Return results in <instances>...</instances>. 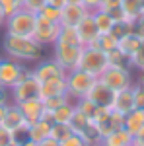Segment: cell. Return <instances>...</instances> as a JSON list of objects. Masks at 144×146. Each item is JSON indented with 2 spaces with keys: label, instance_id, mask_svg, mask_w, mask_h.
I'll list each match as a JSON object with an SVG mask.
<instances>
[{
  "label": "cell",
  "instance_id": "obj_1",
  "mask_svg": "<svg viewBox=\"0 0 144 146\" xmlns=\"http://www.w3.org/2000/svg\"><path fill=\"white\" fill-rule=\"evenodd\" d=\"M2 49L14 60H39L43 55V45H39L33 37H18L8 33L4 35Z\"/></svg>",
  "mask_w": 144,
  "mask_h": 146
},
{
  "label": "cell",
  "instance_id": "obj_2",
  "mask_svg": "<svg viewBox=\"0 0 144 146\" xmlns=\"http://www.w3.org/2000/svg\"><path fill=\"white\" fill-rule=\"evenodd\" d=\"M35 22H37V14L31 10L20 8L18 12H14L12 16L6 18L4 27L8 35H18V37H33L35 31Z\"/></svg>",
  "mask_w": 144,
  "mask_h": 146
},
{
  "label": "cell",
  "instance_id": "obj_3",
  "mask_svg": "<svg viewBox=\"0 0 144 146\" xmlns=\"http://www.w3.org/2000/svg\"><path fill=\"white\" fill-rule=\"evenodd\" d=\"M109 66L107 62V53H103L101 49H98L96 45H88L82 49V55H80V62H78V68L88 72L92 76L100 78L101 72Z\"/></svg>",
  "mask_w": 144,
  "mask_h": 146
},
{
  "label": "cell",
  "instance_id": "obj_4",
  "mask_svg": "<svg viewBox=\"0 0 144 146\" xmlns=\"http://www.w3.org/2000/svg\"><path fill=\"white\" fill-rule=\"evenodd\" d=\"M64 78H66V96L70 100H82V98H86V94L90 92V88L96 84V76H92L88 72H84V70H70L64 74Z\"/></svg>",
  "mask_w": 144,
  "mask_h": 146
},
{
  "label": "cell",
  "instance_id": "obj_5",
  "mask_svg": "<svg viewBox=\"0 0 144 146\" xmlns=\"http://www.w3.org/2000/svg\"><path fill=\"white\" fill-rule=\"evenodd\" d=\"M98 80L113 92L127 90L133 86V76H131V70L127 66H107Z\"/></svg>",
  "mask_w": 144,
  "mask_h": 146
},
{
  "label": "cell",
  "instance_id": "obj_6",
  "mask_svg": "<svg viewBox=\"0 0 144 146\" xmlns=\"http://www.w3.org/2000/svg\"><path fill=\"white\" fill-rule=\"evenodd\" d=\"M53 47H55L53 60L64 70V74L70 72V70H76L84 47H80V45H58V43H55Z\"/></svg>",
  "mask_w": 144,
  "mask_h": 146
},
{
  "label": "cell",
  "instance_id": "obj_7",
  "mask_svg": "<svg viewBox=\"0 0 144 146\" xmlns=\"http://www.w3.org/2000/svg\"><path fill=\"white\" fill-rule=\"evenodd\" d=\"M31 98H39V82L35 80L31 70H25L22 78L12 86V100L14 103H22Z\"/></svg>",
  "mask_w": 144,
  "mask_h": 146
},
{
  "label": "cell",
  "instance_id": "obj_8",
  "mask_svg": "<svg viewBox=\"0 0 144 146\" xmlns=\"http://www.w3.org/2000/svg\"><path fill=\"white\" fill-rule=\"evenodd\" d=\"M23 72H25V68L18 60H14V58L0 60V88L12 90V86L23 76Z\"/></svg>",
  "mask_w": 144,
  "mask_h": 146
},
{
  "label": "cell",
  "instance_id": "obj_9",
  "mask_svg": "<svg viewBox=\"0 0 144 146\" xmlns=\"http://www.w3.org/2000/svg\"><path fill=\"white\" fill-rule=\"evenodd\" d=\"M58 29H60V23L47 22L45 18L37 16V22H35V31H33V39L39 43V45H55L56 37H58Z\"/></svg>",
  "mask_w": 144,
  "mask_h": 146
},
{
  "label": "cell",
  "instance_id": "obj_10",
  "mask_svg": "<svg viewBox=\"0 0 144 146\" xmlns=\"http://www.w3.org/2000/svg\"><path fill=\"white\" fill-rule=\"evenodd\" d=\"M76 33H78V39H80V45H82V47L94 45V43L98 41L100 31H98V27H96V22H94L92 12H90L88 16L76 25Z\"/></svg>",
  "mask_w": 144,
  "mask_h": 146
},
{
  "label": "cell",
  "instance_id": "obj_11",
  "mask_svg": "<svg viewBox=\"0 0 144 146\" xmlns=\"http://www.w3.org/2000/svg\"><path fill=\"white\" fill-rule=\"evenodd\" d=\"M88 14H90V10H86L82 4H78V2H68L66 6L60 10V25L76 27Z\"/></svg>",
  "mask_w": 144,
  "mask_h": 146
},
{
  "label": "cell",
  "instance_id": "obj_12",
  "mask_svg": "<svg viewBox=\"0 0 144 146\" xmlns=\"http://www.w3.org/2000/svg\"><path fill=\"white\" fill-rule=\"evenodd\" d=\"M20 107L22 115L25 117V121L29 125L37 123L39 119H45V107H43V101L39 98H31L27 101H22V103H16Z\"/></svg>",
  "mask_w": 144,
  "mask_h": 146
},
{
  "label": "cell",
  "instance_id": "obj_13",
  "mask_svg": "<svg viewBox=\"0 0 144 146\" xmlns=\"http://www.w3.org/2000/svg\"><path fill=\"white\" fill-rule=\"evenodd\" d=\"M111 109L115 113H119V115H127V113H131L133 109H136V105H134V98H133V90L131 88H127V90H119L113 94V101H111Z\"/></svg>",
  "mask_w": 144,
  "mask_h": 146
},
{
  "label": "cell",
  "instance_id": "obj_14",
  "mask_svg": "<svg viewBox=\"0 0 144 146\" xmlns=\"http://www.w3.org/2000/svg\"><path fill=\"white\" fill-rule=\"evenodd\" d=\"M58 96H66V78L58 76L51 78L39 84V100H49V98H58Z\"/></svg>",
  "mask_w": 144,
  "mask_h": 146
},
{
  "label": "cell",
  "instance_id": "obj_15",
  "mask_svg": "<svg viewBox=\"0 0 144 146\" xmlns=\"http://www.w3.org/2000/svg\"><path fill=\"white\" fill-rule=\"evenodd\" d=\"M31 72H33L35 80H37L39 84H43V82H47V80H51V78L64 76V70L58 66L53 58H51V60H41V62L31 70Z\"/></svg>",
  "mask_w": 144,
  "mask_h": 146
},
{
  "label": "cell",
  "instance_id": "obj_16",
  "mask_svg": "<svg viewBox=\"0 0 144 146\" xmlns=\"http://www.w3.org/2000/svg\"><path fill=\"white\" fill-rule=\"evenodd\" d=\"M2 127H6L10 133H14V131H20V129H29V123L25 121V117L22 115L20 107H18L16 103H8L4 121H2Z\"/></svg>",
  "mask_w": 144,
  "mask_h": 146
},
{
  "label": "cell",
  "instance_id": "obj_17",
  "mask_svg": "<svg viewBox=\"0 0 144 146\" xmlns=\"http://www.w3.org/2000/svg\"><path fill=\"white\" fill-rule=\"evenodd\" d=\"M113 94H115L113 90H109L105 84H101L100 80H96V84L90 88V92L86 94V98H88L90 101H94L98 107H111Z\"/></svg>",
  "mask_w": 144,
  "mask_h": 146
},
{
  "label": "cell",
  "instance_id": "obj_18",
  "mask_svg": "<svg viewBox=\"0 0 144 146\" xmlns=\"http://www.w3.org/2000/svg\"><path fill=\"white\" fill-rule=\"evenodd\" d=\"M100 144L101 146H133V135L125 127H121V129L109 133L107 136H103Z\"/></svg>",
  "mask_w": 144,
  "mask_h": 146
},
{
  "label": "cell",
  "instance_id": "obj_19",
  "mask_svg": "<svg viewBox=\"0 0 144 146\" xmlns=\"http://www.w3.org/2000/svg\"><path fill=\"white\" fill-rule=\"evenodd\" d=\"M121 10L125 14V22L134 23L144 10V0H121Z\"/></svg>",
  "mask_w": 144,
  "mask_h": 146
},
{
  "label": "cell",
  "instance_id": "obj_20",
  "mask_svg": "<svg viewBox=\"0 0 144 146\" xmlns=\"http://www.w3.org/2000/svg\"><path fill=\"white\" fill-rule=\"evenodd\" d=\"M123 127L134 136L144 127V109H133L131 113H127L123 119Z\"/></svg>",
  "mask_w": 144,
  "mask_h": 146
},
{
  "label": "cell",
  "instance_id": "obj_21",
  "mask_svg": "<svg viewBox=\"0 0 144 146\" xmlns=\"http://www.w3.org/2000/svg\"><path fill=\"white\" fill-rule=\"evenodd\" d=\"M140 41H142V37L133 31V33H127L125 37H121V39H119V45H117V49H119V51H121V53L127 56V58H131V56L134 55V51L138 49Z\"/></svg>",
  "mask_w": 144,
  "mask_h": 146
},
{
  "label": "cell",
  "instance_id": "obj_22",
  "mask_svg": "<svg viewBox=\"0 0 144 146\" xmlns=\"http://www.w3.org/2000/svg\"><path fill=\"white\" fill-rule=\"evenodd\" d=\"M49 131H51V121L49 119H39L37 123L29 125L27 129V138L33 140V142H39L49 136Z\"/></svg>",
  "mask_w": 144,
  "mask_h": 146
},
{
  "label": "cell",
  "instance_id": "obj_23",
  "mask_svg": "<svg viewBox=\"0 0 144 146\" xmlns=\"http://www.w3.org/2000/svg\"><path fill=\"white\" fill-rule=\"evenodd\" d=\"M74 109H76V105L68 100L66 103H62L60 107H56L55 111L51 113V123H66L68 125L72 115H74Z\"/></svg>",
  "mask_w": 144,
  "mask_h": 146
},
{
  "label": "cell",
  "instance_id": "obj_24",
  "mask_svg": "<svg viewBox=\"0 0 144 146\" xmlns=\"http://www.w3.org/2000/svg\"><path fill=\"white\" fill-rule=\"evenodd\" d=\"M92 16H94V22H96V27H98L100 35H101V33H109L111 27H113V23H115V20L111 18L109 12L94 10V12H92Z\"/></svg>",
  "mask_w": 144,
  "mask_h": 146
},
{
  "label": "cell",
  "instance_id": "obj_25",
  "mask_svg": "<svg viewBox=\"0 0 144 146\" xmlns=\"http://www.w3.org/2000/svg\"><path fill=\"white\" fill-rule=\"evenodd\" d=\"M55 43H58V45H80V39H78L76 27L60 25V29H58V37H56ZM80 47H82V45H80Z\"/></svg>",
  "mask_w": 144,
  "mask_h": 146
},
{
  "label": "cell",
  "instance_id": "obj_26",
  "mask_svg": "<svg viewBox=\"0 0 144 146\" xmlns=\"http://www.w3.org/2000/svg\"><path fill=\"white\" fill-rule=\"evenodd\" d=\"M70 135H74V133H72V129H70V125H66V123H51L49 136H51V138H55L56 142H62V140L68 138Z\"/></svg>",
  "mask_w": 144,
  "mask_h": 146
},
{
  "label": "cell",
  "instance_id": "obj_27",
  "mask_svg": "<svg viewBox=\"0 0 144 146\" xmlns=\"http://www.w3.org/2000/svg\"><path fill=\"white\" fill-rule=\"evenodd\" d=\"M94 45L98 47V49H101L103 53H109V51H115V49H117V45H119V39H117L113 33H101Z\"/></svg>",
  "mask_w": 144,
  "mask_h": 146
},
{
  "label": "cell",
  "instance_id": "obj_28",
  "mask_svg": "<svg viewBox=\"0 0 144 146\" xmlns=\"http://www.w3.org/2000/svg\"><path fill=\"white\" fill-rule=\"evenodd\" d=\"M90 123H92V121H90L84 113H80L78 109H74V115H72V119H70L68 125H70V129H72L74 135H82V131H84Z\"/></svg>",
  "mask_w": 144,
  "mask_h": 146
},
{
  "label": "cell",
  "instance_id": "obj_29",
  "mask_svg": "<svg viewBox=\"0 0 144 146\" xmlns=\"http://www.w3.org/2000/svg\"><path fill=\"white\" fill-rule=\"evenodd\" d=\"M74 105H76V109L80 113H84V115L88 117L90 121H92V117L96 115V109H98V105H96L94 101H90L88 98H82V100L74 101Z\"/></svg>",
  "mask_w": 144,
  "mask_h": 146
},
{
  "label": "cell",
  "instance_id": "obj_30",
  "mask_svg": "<svg viewBox=\"0 0 144 146\" xmlns=\"http://www.w3.org/2000/svg\"><path fill=\"white\" fill-rule=\"evenodd\" d=\"M37 16L45 18L47 22L60 23V10H58V8H53V6H49V4H45L43 8H41V10L37 12Z\"/></svg>",
  "mask_w": 144,
  "mask_h": 146
},
{
  "label": "cell",
  "instance_id": "obj_31",
  "mask_svg": "<svg viewBox=\"0 0 144 146\" xmlns=\"http://www.w3.org/2000/svg\"><path fill=\"white\" fill-rule=\"evenodd\" d=\"M107 62H109V66H127V68H131L129 66V58L123 55L119 49L107 53Z\"/></svg>",
  "mask_w": 144,
  "mask_h": 146
},
{
  "label": "cell",
  "instance_id": "obj_32",
  "mask_svg": "<svg viewBox=\"0 0 144 146\" xmlns=\"http://www.w3.org/2000/svg\"><path fill=\"white\" fill-rule=\"evenodd\" d=\"M129 66H134V68H138V70L144 68V37H142V41H140V45H138V49L134 51V55L129 58Z\"/></svg>",
  "mask_w": 144,
  "mask_h": 146
},
{
  "label": "cell",
  "instance_id": "obj_33",
  "mask_svg": "<svg viewBox=\"0 0 144 146\" xmlns=\"http://www.w3.org/2000/svg\"><path fill=\"white\" fill-rule=\"evenodd\" d=\"M131 90H133V98H134L136 109H144V86L142 84H133Z\"/></svg>",
  "mask_w": 144,
  "mask_h": 146
},
{
  "label": "cell",
  "instance_id": "obj_34",
  "mask_svg": "<svg viewBox=\"0 0 144 146\" xmlns=\"http://www.w3.org/2000/svg\"><path fill=\"white\" fill-rule=\"evenodd\" d=\"M20 8H22V6L18 4V0H0V10L4 14V18L12 16L14 12H18Z\"/></svg>",
  "mask_w": 144,
  "mask_h": 146
},
{
  "label": "cell",
  "instance_id": "obj_35",
  "mask_svg": "<svg viewBox=\"0 0 144 146\" xmlns=\"http://www.w3.org/2000/svg\"><path fill=\"white\" fill-rule=\"evenodd\" d=\"M58 146H88L84 142V138L80 135H70L68 138H64L62 142H58Z\"/></svg>",
  "mask_w": 144,
  "mask_h": 146
},
{
  "label": "cell",
  "instance_id": "obj_36",
  "mask_svg": "<svg viewBox=\"0 0 144 146\" xmlns=\"http://www.w3.org/2000/svg\"><path fill=\"white\" fill-rule=\"evenodd\" d=\"M121 8V0H100V8L98 10H103V12H113Z\"/></svg>",
  "mask_w": 144,
  "mask_h": 146
},
{
  "label": "cell",
  "instance_id": "obj_37",
  "mask_svg": "<svg viewBox=\"0 0 144 146\" xmlns=\"http://www.w3.org/2000/svg\"><path fill=\"white\" fill-rule=\"evenodd\" d=\"M45 4H47V0H23V8H25V10L35 12V14L41 10Z\"/></svg>",
  "mask_w": 144,
  "mask_h": 146
},
{
  "label": "cell",
  "instance_id": "obj_38",
  "mask_svg": "<svg viewBox=\"0 0 144 146\" xmlns=\"http://www.w3.org/2000/svg\"><path fill=\"white\" fill-rule=\"evenodd\" d=\"M12 133L6 129V127H2L0 125V146H12Z\"/></svg>",
  "mask_w": 144,
  "mask_h": 146
},
{
  "label": "cell",
  "instance_id": "obj_39",
  "mask_svg": "<svg viewBox=\"0 0 144 146\" xmlns=\"http://www.w3.org/2000/svg\"><path fill=\"white\" fill-rule=\"evenodd\" d=\"M80 4H82L86 10H90V12H94V10L100 8V0H80Z\"/></svg>",
  "mask_w": 144,
  "mask_h": 146
},
{
  "label": "cell",
  "instance_id": "obj_40",
  "mask_svg": "<svg viewBox=\"0 0 144 146\" xmlns=\"http://www.w3.org/2000/svg\"><path fill=\"white\" fill-rule=\"evenodd\" d=\"M134 33H138L140 37H144V14H140V18L134 22Z\"/></svg>",
  "mask_w": 144,
  "mask_h": 146
},
{
  "label": "cell",
  "instance_id": "obj_41",
  "mask_svg": "<svg viewBox=\"0 0 144 146\" xmlns=\"http://www.w3.org/2000/svg\"><path fill=\"white\" fill-rule=\"evenodd\" d=\"M133 146H144V127L133 136Z\"/></svg>",
  "mask_w": 144,
  "mask_h": 146
},
{
  "label": "cell",
  "instance_id": "obj_42",
  "mask_svg": "<svg viewBox=\"0 0 144 146\" xmlns=\"http://www.w3.org/2000/svg\"><path fill=\"white\" fill-rule=\"evenodd\" d=\"M70 0H47V4L49 6H53V8H58V10H62L64 6H66Z\"/></svg>",
  "mask_w": 144,
  "mask_h": 146
},
{
  "label": "cell",
  "instance_id": "obj_43",
  "mask_svg": "<svg viewBox=\"0 0 144 146\" xmlns=\"http://www.w3.org/2000/svg\"><path fill=\"white\" fill-rule=\"evenodd\" d=\"M35 146H58V142H56L55 138H51V136H47V138H43V140H39V142H35Z\"/></svg>",
  "mask_w": 144,
  "mask_h": 146
},
{
  "label": "cell",
  "instance_id": "obj_44",
  "mask_svg": "<svg viewBox=\"0 0 144 146\" xmlns=\"http://www.w3.org/2000/svg\"><path fill=\"white\" fill-rule=\"evenodd\" d=\"M0 105H8V96L4 88H0Z\"/></svg>",
  "mask_w": 144,
  "mask_h": 146
},
{
  "label": "cell",
  "instance_id": "obj_45",
  "mask_svg": "<svg viewBox=\"0 0 144 146\" xmlns=\"http://www.w3.org/2000/svg\"><path fill=\"white\" fill-rule=\"evenodd\" d=\"M6 107H8V105H0V125H2V121H4V115H6Z\"/></svg>",
  "mask_w": 144,
  "mask_h": 146
},
{
  "label": "cell",
  "instance_id": "obj_46",
  "mask_svg": "<svg viewBox=\"0 0 144 146\" xmlns=\"http://www.w3.org/2000/svg\"><path fill=\"white\" fill-rule=\"evenodd\" d=\"M12 146H14V144H12ZM16 146H35V142L27 138V140H23V142H20V144H16Z\"/></svg>",
  "mask_w": 144,
  "mask_h": 146
},
{
  "label": "cell",
  "instance_id": "obj_47",
  "mask_svg": "<svg viewBox=\"0 0 144 146\" xmlns=\"http://www.w3.org/2000/svg\"><path fill=\"white\" fill-rule=\"evenodd\" d=\"M4 22H6V18H4V14H2V10H0V27L4 25Z\"/></svg>",
  "mask_w": 144,
  "mask_h": 146
},
{
  "label": "cell",
  "instance_id": "obj_48",
  "mask_svg": "<svg viewBox=\"0 0 144 146\" xmlns=\"http://www.w3.org/2000/svg\"><path fill=\"white\" fill-rule=\"evenodd\" d=\"M138 84H142V86H144V68L140 70V82H138Z\"/></svg>",
  "mask_w": 144,
  "mask_h": 146
},
{
  "label": "cell",
  "instance_id": "obj_49",
  "mask_svg": "<svg viewBox=\"0 0 144 146\" xmlns=\"http://www.w3.org/2000/svg\"><path fill=\"white\" fill-rule=\"evenodd\" d=\"M94 146H101V144H94Z\"/></svg>",
  "mask_w": 144,
  "mask_h": 146
}]
</instances>
